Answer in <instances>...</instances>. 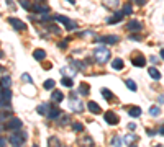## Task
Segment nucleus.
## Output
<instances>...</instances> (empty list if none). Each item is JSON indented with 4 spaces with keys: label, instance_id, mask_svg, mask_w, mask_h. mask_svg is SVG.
Segmentation results:
<instances>
[{
    "label": "nucleus",
    "instance_id": "1",
    "mask_svg": "<svg viewBox=\"0 0 164 147\" xmlns=\"http://www.w3.org/2000/svg\"><path fill=\"white\" fill-rule=\"evenodd\" d=\"M94 57H95V61L98 64H105L107 61L110 59V51L103 48V46H98L95 51H94Z\"/></svg>",
    "mask_w": 164,
    "mask_h": 147
},
{
    "label": "nucleus",
    "instance_id": "2",
    "mask_svg": "<svg viewBox=\"0 0 164 147\" xmlns=\"http://www.w3.org/2000/svg\"><path fill=\"white\" fill-rule=\"evenodd\" d=\"M26 139H28V134L23 131H17V132H13V134L8 137V142L12 145H21V144H25L26 142Z\"/></svg>",
    "mask_w": 164,
    "mask_h": 147
},
{
    "label": "nucleus",
    "instance_id": "3",
    "mask_svg": "<svg viewBox=\"0 0 164 147\" xmlns=\"http://www.w3.org/2000/svg\"><path fill=\"white\" fill-rule=\"evenodd\" d=\"M58 23H62L64 26H66V29H69V31H72V29H76L77 28V23L76 21H72V20H69L67 17H62V15H56V17H53Z\"/></svg>",
    "mask_w": 164,
    "mask_h": 147
},
{
    "label": "nucleus",
    "instance_id": "4",
    "mask_svg": "<svg viewBox=\"0 0 164 147\" xmlns=\"http://www.w3.org/2000/svg\"><path fill=\"white\" fill-rule=\"evenodd\" d=\"M21 126H23V123H21V119H18V118H10V119L7 121V124L3 123V129H7V131H18Z\"/></svg>",
    "mask_w": 164,
    "mask_h": 147
},
{
    "label": "nucleus",
    "instance_id": "5",
    "mask_svg": "<svg viewBox=\"0 0 164 147\" xmlns=\"http://www.w3.org/2000/svg\"><path fill=\"white\" fill-rule=\"evenodd\" d=\"M10 100H12V92L7 87H2V109L10 108Z\"/></svg>",
    "mask_w": 164,
    "mask_h": 147
},
{
    "label": "nucleus",
    "instance_id": "6",
    "mask_svg": "<svg viewBox=\"0 0 164 147\" xmlns=\"http://www.w3.org/2000/svg\"><path fill=\"white\" fill-rule=\"evenodd\" d=\"M69 105H71V109H72L74 113H82L84 111V103L81 100H77V97H71Z\"/></svg>",
    "mask_w": 164,
    "mask_h": 147
},
{
    "label": "nucleus",
    "instance_id": "7",
    "mask_svg": "<svg viewBox=\"0 0 164 147\" xmlns=\"http://www.w3.org/2000/svg\"><path fill=\"white\" fill-rule=\"evenodd\" d=\"M103 119L108 123V124H112V126H117L118 121H120V119H118V116L113 113V111H107V113L103 114Z\"/></svg>",
    "mask_w": 164,
    "mask_h": 147
},
{
    "label": "nucleus",
    "instance_id": "8",
    "mask_svg": "<svg viewBox=\"0 0 164 147\" xmlns=\"http://www.w3.org/2000/svg\"><path fill=\"white\" fill-rule=\"evenodd\" d=\"M141 26H143V25H141V21H138V20H130V21H128V23H126V29H128V31H141Z\"/></svg>",
    "mask_w": 164,
    "mask_h": 147
},
{
    "label": "nucleus",
    "instance_id": "9",
    "mask_svg": "<svg viewBox=\"0 0 164 147\" xmlns=\"http://www.w3.org/2000/svg\"><path fill=\"white\" fill-rule=\"evenodd\" d=\"M131 62H133L135 67H145V65H146V57L141 54V53H138V56H135L131 59Z\"/></svg>",
    "mask_w": 164,
    "mask_h": 147
},
{
    "label": "nucleus",
    "instance_id": "10",
    "mask_svg": "<svg viewBox=\"0 0 164 147\" xmlns=\"http://www.w3.org/2000/svg\"><path fill=\"white\" fill-rule=\"evenodd\" d=\"M8 23L17 29V31H23V29H26V25L23 23V21H20L18 18H8Z\"/></svg>",
    "mask_w": 164,
    "mask_h": 147
},
{
    "label": "nucleus",
    "instance_id": "11",
    "mask_svg": "<svg viewBox=\"0 0 164 147\" xmlns=\"http://www.w3.org/2000/svg\"><path fill=\"white\" fill-rule=\"evenodd\" d=\"M100 43H105V44H117L120 41V38L117 34H108V36H102L100 39H98Z\"/></svg>",
    "mask_w": 164,
    "mask_h": 147
},
{
    "label": "nucleus",
    "instance_id": "12",
    "mask_svg": "<svg viewBox=\"0 0 164 147\" xmlns=\"http://www.w3.org/2000/svg\"><path fill=\"white\" fill-rule=\"evenodd\" d=\"M61 74L62 75H66V77H76V74H77V69L76 67H69V65H64V67H61Z\"/></svg>",
    "mask_w": 164,
    "mask_h": 147
},
{
    "label": "nucleus",
    "instance_id": "13",
    "mask_svg": "<svg viewBox=\"0 0 164 147\" xmlns=\"http://www.w3.org/2000/svg\"><path fill=\"white\" fill-rule=\"evenodd\" d=\"M138 141H140V139H138L136 134H126V136L123 137V144H125V145H133V144H136Z\"/></svg>",
    "mask_w": 164,
    "mask_h": 147
},
{
    "label": "nucleus",
    "instance_id": "14",
    "mask_svg": "<svg viewBox=\"0 0 164 147\" xmlns=\"http://www.w3.org/2000/svg\"><path fill=\"white\" fill-rule=\"evenodd\" d=\"M123 17H125V13H123V10H122V12L115 13L113 17H110L108 20H107V23H110V25H113V23H118V21H122V20H123Z\"/></svg>",
    "mask_w": 164,
    "mask_h": 147
},
{
    "label": "nucleus",
    "instance_id": "15",
    "mask_svg": "<svg viewBox=\"0 0 164 147\" xmlns=\"http://www.w3.org/2000/svg\"><path fill=\"white\" fill-rule=\"evenodd\" d=\"M123 67H125V62H123V59L117 57V59H113V61H112V69H113V70H122Z\"/></svg>",
    "mask_w": 164,
    "mask_h": 147
},
{
    "label": "nucleus",
    "instance_id": "16",
    "mask_svg": "<svg viewBox=\"0 0 164 147\" xmlns=\"http://www.w3.org/2000/svg\"><path fill=\"white\" fill-rule=\"evenodd\" d=\"M53 106H49L48 103H41V105L36 108V111L41 114V116H48V113H49V109H51Z\"/></svg>",
    "mask_w": 164,
    "mask_h": 147
},
{
    "label": "nucleus",
    "instance_id": "17",
    "mask_svg": "<svg viewBox=\"0 0 164 147\" xmlns=\"http://www.w3.org/2000/svg\"><path fill=\"white\" fill-rule=\"evenodd\" d=\"M62 100H64V93H62V92L56 90V92L51 93V101H53V103H61Z\"/></svg>",
    "mask_w": 164,
    "mask_h": 147
},
{
    "label": "nucleus",
    "instance_id": "18",
    "mask_svg": "<svg viewBox=\"0 0 164 147\" xmlns=\"http://www.w3.org/2000/svg\"><path fill=\"white\" fill-rule=\"evenodd\" d=\"M87 108H89V111H90V113H94V114H98V113L102 111L100 106H98L95 101H89V103H87Z\"/></svg>",
    "mask_w": 164,
    "mask_h": 147
},
{
    "label": "nucleus",
    "instance_id": "19",
    "mask_svg": "<svg viewBox=\"0 0 164 147\" xmlns=\"http://www.w3.org/2000/svg\"><path fill=\"white\" fill-rule=\"evenodd\" d=\"M31 10L34 13H48L49 12V7L48 5H40V3H36V5H33Z\"/></svg>",
    "mask_w": 164,
    "mask_h": 147
},
{
    "label": "nucleus",
    "instance_id": "20",
    "mask_svg": "<svg viewBox=\"0 0 164 147\" xmlns=\"http://www.w3.org/2000/svg\"><path fill=\"white\" fill-rule=\"evenodd\" d=\"M33 57L36 59V61H43V59H46V51L45 49H34Z\"/></svg>",
    "mask_w": 164,
    "mask_h": 147
},
{
    "label": "nucleus",
    "instance_id": "21",
    "mask_svg": "<svg viewBox=\"0 0 164 147\" xmlns=\"http://www.w3.org/2000/svg\"><path fill=\"white\" fill-rule=\"evenodd\" d=\"M148 74H149V77H151L153 80H159L161 79V72L156 69V67H149L148 69Z\"/></svg>",
    "mask_w": 164,
    "mask_h": 147
},
{
    "label": "nucleus",
    "instance_id": "22",
    "mask_svg": "<svg viewBox=\"0 0 164 147\" xmlns=\"http://www.w3.org/2000/svg\"><path fill=\"white\" fill-rule=\"evenodd\" d=\"M59 116H61V111H59V108L53 106L51 109H49V113H48V119H56V118H59Z\"/></svg>",
    "mask_w": 164,
    "mask_h": 147
},
{
    "label": "nucleus",
    "instance_id": "23",
    "mask_svg": "<svg viewBox=\"0 0 164 147\" xmlns=\"http://www.w3.org/2000/svg\"><path fill=\"white\" fill-rule=\"evenodd\" d=\"M128 114H130L131 118H140L141 116V108L140 106H131L130 109H128Z\"/></svg>",
    "mask_w": 164,
    "mask_h": 147
},
{
    "label": "nucleus",
    "instance_id": "24",
    "mask_svg": "<svg viewBox=\"0 0 164 147\" xmlns=\"http://www.w3.org/2000/svg\"><path fill=\"white\" fill-rule=\"evenodd\" d=\"M61 84H62L64 87L71 88V87H72V84H74V80H72V77H66V75H62V79H61Z\"/></svg>",
    "mask_w": 164,
    "mask_h": 147
},
{
    "label": "nucleus",
    "instance_id": "25",
    "mask_svg": "<svg viewBox=\"0 0 164 147\" xmlns=\"http://www.w3.org/2000/svg\"><path fill=\"white\" fill-rule=\"evenodd\" d=\"M89 92H90V87H89L87 84H81V87H79V93L82 95V97H87Z\"/></svg>",
    "mask_w": 164,
    "mask_h": 147
},
{
    "label": "nucleus",
    "instance_id": "26",
    "mask_svg": "<svg viewBox=\"0 0 164 147\" xmlns=\"http://www.w3.org/2000/svg\"><path fill=\"white\" fill-rule=\"evenodd\" d=\"M125 85L130 88L131 92H136V88H138L136 84H135V80H131V79H126V80H125Z\"/></svg>",
    "mask_w": 164,
    "mask_h": 147
},
{
    "label": "nucleus",
    "instance_id": "27",
    "mask_svg": "<svg viewBox=\"0 0 164 147\" xmlns=\"http://www.w3.org/2000/svg\"><path fill=\"white\" fill-rule=\"evenodd\" d=\"M54 85H56V82H54L53 79H48L46 82L43 84V87H45V90H53V88H54Z\"/></svg>",
    "mask_w": 164,
    "mask_h": 147
},
{
    "label": "nucleus",
    "instance_id": "28",
    "mask_svg": "<svg viewBox=\"0 0 164 147\" xmlns=\"http://www.w3.org/2000/svg\"><path fill=\"white\" fill-rule=\"evenodd\" d=\"M103 3H105V7H110V8H117L118 3H120V0H103Z\"/></svg>",
    "mask_w": 164,
    "mask_h": 147
},
{
    "label": "nucleus",
    "instance_id": "29",
    "mask_svg": "<svg viewBox=\"0 0 164 147\" xmlns=\"http://www.w3.org/2000/svg\"><path fill=\"white\" fill-rule=\"evenodd\" d=\"M102 95H103L105 100H112L113 98V93L108 90V88H102Z\"/></svg>",
    "mask_w": 164,
    "mask_h": 147
},
{
    "label": "nucleus",
    "instance_id": "30",
    "mask_svg": "<svg viewBox=\"0 0 164 147\" xmlns=\"http://www.w3.org/2000/svg\"><path fill=\"white\" fill-rule=\"evenodd\" d=\"M149 114L151 116H159L161 114V108L159 106H151L149 108Z\"/></svg>",
    "mask_w": 164,
    "mask_h": 147
},
{
    "label": "nucleus",
    "instance_id": "31",
    "mask_svg": "<svg viewBox=\"0 0 164 147\" xmlns=\"http://www.w3.org/2000/svg\"><path fill=\"white\" fill-rule=\"evenodd\" d=\"M10 85H12L10 77H8V75H3V77H2V87H7V88H8Z\"/></svg>",
    "mask_w": 164,
    "mask_h": 147
},
{
    "label": "nucleus",
    "instance_id": "32",
    "mask_svg": "<svg viewBox=\"0 0 164 147\" xmlns=\"http://www.w3.org/2000/svg\"><path fill=\"white\" fill-rule=\"evenodd\" d=\"M123 13H125V15H131V13H133L131 3H125V5H123Z\"/></svg>",
    "mask_w": 164,
    "mask_h": 147
},
{
    "label": "nucleus",
    "instance_id": "33",
    "mask_svg": "<svg viewBox=\"0 0 164 147\" xmlns=\"http://www.w3.org/2000/svg\"><path fill=\"white\" fill-rule=\"evenodd\" d=\"M21 80H23L25 84H31L33 80H31V75L30 74H23V75H21Z\"/></svg>",
    "mask_w": 164,
    "mask_h": 147
},
{
    "label": "nucleus",
    "instance_id": "34",
    "mask_svg": "<svg viewBox=\"0 0 164 147\" xmlns=\"http://www.w3.org/2000/svg\"><path fill=\"white\" fill-rule=\"evenodd\" d=\"M21 7H23V8H26V10H31L33 7L30 5V0H21Z\"/></svg>",
    "mask_w": 164,
    "mask_h": 147
},
{
    "label": "nucleus",
    "instance_id": "35",
    "mask_svg": "<svg viewBox=\"0 0 164 147\" xmlns=\"http://www.w3.org/2000/svg\"><path fill=\"white\" fill-rule=\"evenodd\" d=\"M72 129H74V131H79V132H81V131H84V126H82L81 123H72Z\"/></svg>",
    "mask_w": 164,
    "mask_h": 147
},
{
    "label": "nucleus",
    "instance_id": "36",
    "mask_svg": "<svg viewBox=\"0 0 164 147\" xmlns=\"http://www.w3.org/2000/svg\"><path fill=\"white\" fill-rule=\"evenodd\" d=\"M49 145H59V139L58 137H49Z\"/></svg>",
    "mask_w": 164,
    "mask_h": 147
},
{
    "label": "nucleus",
    "instance_id": "37",
    "mask_svg": "<svg viewBox=\"0 0 164 147\" xmlns=\"http://www.w3.org/2000/svg\"><path fill=\"white\" fill-rule=\"evenodd\" d=\"M118 144H123V139H120V137H113V139H112V145H118Z\"/></svg>",
    "mask_w": 164,
    "mask_h": 147
},
{
    "label": "nucleus",
    "instance_id": "38",
    "mask_svg": "<svg viewBox=\"0 0 164 147\" xmlns=\"http://www.w3.org/2000/svg\"><path fill=\"white\" fill-rule=\"evenodd\" d=\"M69 119H71V118H69L67 114H64V116H62V119H61V126H64V124H67V123H69Z\"/></svg>",
    "mask_w": 164,
    "mask_h": 147
},
{
    "label": "nucleus",
    "instance_id": "39",
    "mask_svg": "<svg viewBox=\"0 0 164 147\" xmlns=\"http://www.w3.org/2000/svg\"><path fill=\"white\" fill-rule=\"evenodd\" d=\"M130 39H131V41H140V39H141V36H138V34H131V36H130Z\"/></svg>",
    "mask_w": 164,
    "mask_h": 147
},
{
    "label": "nucleus",
    "instance_id": "40",
    "mask_svg": "<svg viewBox=\"0 0 164 147\" xmlns=\"http://www.w3.org/2000/svg\"><path fill=\"white\" fill-rule=\"evenodd\" d=\"M67 41H69V39H66V41H62V43L59 44V48H61V49H66V48H67Z\"/></svg>",
    "mask_w": 164,
    "mask_h": 147
},
{
    "label": "nucleus",
    "instance_id": "41",
    "mask_svg": "<svg viewBox=\"0 0 164 147\" xmlns=\"http://www.w3.org/2000/svg\"><path fill=\"white\" fill-rule=\"evenodd\" d=\"M128 129L135 131V129H136V124H135V123H130V124H128Z\"/></svg>",
    "mask_w": 164,
    "mask_h": 147
},
{
    "label": "nucleus",
    "instance_id": "42",
    "mask_svg": "<svg viewBox=\"0 0 164 147\" xmlns=\"http://www.w3.org/2000/svg\"><path fill=\"white\" fill-rule=\"evenodd\" d=\"M135 3H138V5H145L146 3V0H133Z\"/></svg>",
    "mask_w": 164,
    "mask_h": 147
},
{
    "label": "nucleus",
    "instance_id": "43",
    "mask_svg": "<svg viewBox=\"0 0 164 147\" xmlns=\"http://www.w3.org/2000/svg\"><path fill=\"white\" fill-rule=\"evenodd\" d=\"M146 132H148V136H154V134H156V132H154L153 129H148Z\"/></svg>",
    "mask_w": 164,
    "mask_h": 147
},
{
    "label": "nucleus",
    "instance_id": "44",
    "mask_svg": "<svg viewBox=\"0 0 164 147\" xmlns=\"http://www.w3.org/2000/svg\"><path fill=\"white\" fill-rule=\"evenodd\" d=\"M159 54H161V59L164 61V49H161V53H159Z\"/></svg>",
    "mask_w": 164,
    "mask_h": 147
},
{
    "label": "nucleus",
    "instance_id": "45",
    "mask_svg": "<svg viewBox=\"0 0 164 147\" xmlns=\"http://www.w3.org/2000/svg\"><path fill=\"white\" fill-rule=\"evenodd\" d=\"M67 2H69L71 5H74V3H76V0H67Z\"/></svg>",
    "mask_w": 164,
    "mask_h": 147
},
{
    "label": "nucleus",
    "instance_id": "46",
    "mask_svg": "<svg viewBox=\"0 0 164 147\" xmlns=\"http://www.w3.org/2000/svg\"><path fill=\"white\" fill-rule=\"evenodd\" d=\"M159 103H164V97H159Z\"/></svg>",
    "mask_w": 164,
    "mask_h": 147
},
{
    "label": "nucleus",
    "instance_id": "47",
    "mask_svg": "<svg viewBox=\"0 0 164 147\" xmlns=\"http://www.w3.org/2000/svg\"><path fill=\"white\" fill-rule=\"evenodd\" d=\"M161 134H162V136H164V126H162V128H161Z\"/></svg>",
    "mask_w": 164,
    "mask_h": 147
},
{
    "label": "nucleus",
    "instance_id": "48",
    "mask_svg": "<svg viewBox=\"0 0 164 147\" xmlns=\"http://www.w3.org/2000/svg\"><path fill=\"white\" fill-rule=\"evenodd\" d=\"M38 2H43V0H38Z\"/></svg>",
    "mask_w": 164,
    "mask_h": 147
}]
</instances>
